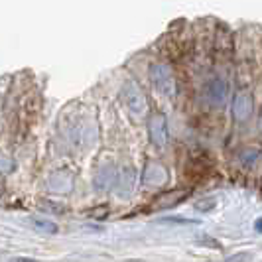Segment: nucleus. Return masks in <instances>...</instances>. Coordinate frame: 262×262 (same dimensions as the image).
Listing matches in <instances>:
<instances>
[{
  "label": "nucleus",
  "mask_w": 262,
  "mask_h": 262,
  "mask_svg": "<svg viewBox=\"0 0 262 262\" xmlns=\"http://www.w3.org/2000/svg\"><path fill=\"white\" fill-rule=\"evenodd\" d=\"M34 225L38 227L39 231H46V233H57V225L52 223V221H41V219H36Z\"/></svg>",
  "instance_id": "4"
},
{
  "label": "nucleus",
  "mask_w": 262,
  "mask_h": 262,
  "mask_svg": "<svg viewBox=\"0 0 262 262\" xmlns=\"http://www.w3.org/2000/svg\"><path fill=\"white\" fill-rule=\"evenodd\" d=\"M254 229H256V231H258V233H262V219H258V221H256V223H254Z\"/></svg>",
  "instance_id": "6"
},
{
  "label": "nucleus",
  "mask_w": 262,
  "mask_h": 262,
  "mask_svg": "<svg viewBox=\"0 0 262 262\" xmlns=\"http://www.w3.org/2000/svg\"><path fill=\"white\" fill-rule=\"evenodd\" d=\"M225 91H227V85H225L223 81H213L209 85V91H207V95H209V101H213V103H221L225 99Z\"/></svg>",
  "instance_id": "3"
},
{
  "label": "nucleus",
  "mask_w": 262,
  "mask_h": 262,
  "mask_svg": "<svg viewBox=\"0 0 262 262\" xmlns=\"http://www.w3.org/2000/svg\"><path fill=\"white\" fill-rule=\"evenodd\" d=\"M150 136H152L154 144H166V120L162 117H154L150 120Z\"/></svg>",
  "instance_id": "1"
},
{
  "label": "nucleus",
  "mask_w": 262,
  "mask_h": 262,
  "mask_svg": "<svg viewBox=\"0 0 262 262\" xmlns=\"http://www.w3.org/2000/svg\"><path fill=\"white\" fill-rule=\"evenodd\" d=\"M124 97H126V103L130 106L132 111H142L144 108V97H142V93L138 91V87L136 85H128L126 89H124Z\"/></svg>",
  "instance_id": "2"
},
{
  "label": "nucleus",
  "mask_w": 262,
  "mask_h": 262,
  "mask_svg": "<svg viewBox=\"0 0 262 262\" xmlns=\"http://www.w3.org/2000/svg\"><path fill=\"white\" fill-rule=\"evenodd\" d=\"M162 223H182V225H189V223H193V221H187V219H170V217H164V219H162Z\"/></svg>",
  "instance_id": "5"
}]
</instances>
